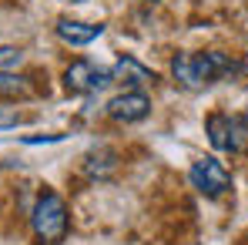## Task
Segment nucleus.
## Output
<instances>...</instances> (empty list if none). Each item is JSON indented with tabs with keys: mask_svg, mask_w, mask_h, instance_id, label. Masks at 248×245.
<instances>
[{
	"mask_svg": "<svg viewBox=\"0 0 248 245\" xmlns=\"http://www.w3.org/2000/svg\"><path fill=\"white\" fill-rule=\"evenodd\" d=\"M245 64L225 50H202V54H178L171 61V78L188 91H205L218 81L238 78Z\"/></svg>",
	"mask_w": 248,
	"mask_h": 245,
	"instance_id": "obj_1",
	"label": "nucleus"
},
{
	"mask_svg": "<svg viewBox=\"0 0 248 245\" xmlns=\"http://www.w3.org/2000/svg\"><path fill=\"white\" fill-rule=\"evenodd\" d=\"M31 225H34V235L41 245H61L67 239V229H71V212H67V202L44 188L37 195V202L31 208Z\"/></svg>",
	"mask_w": 248,
	"mask_h": 245,
	"instance_id": "obj_2",
	"label": "nucleus"
},
{
	"mask_svg": "<svg viewBox=\"0 0 248 245\" xmlns=\"http://www.w3.org/2000/svg\"><path fill=\"white\" fill-rule=\"evenodd\" d=\"M208 141L215 151L225 155H248V114H228V111H215L205 121Z\"/></svg>",
	"mask_w": 248,
	"mask_h": 245,
	"instance_id": "obj_3",
	"label": "nucleus"
},
{
	"mask_svg": "<svg viewBox=\"0 0 248 245\" xmlns=\"http://www.w3.org/2000/svg\"><path fill=\"white\" fill-rule=\"evenodd\" d=\"M114 78H111V67H97L94 61H71L64 67V91L71 94H101L104 87H111Z\"/></svg>",
	"mask_w": 248,
	"mask_h": 245,
	"instance_id": "obj_4",
	"label": "nucleus"
},
{
	"mask_svg": "<svg viewBox=\"0 0 248 245\" xmlns=\"http://www.w3.org/2000/svg\"><path fill=\"white\" fill-rule=\"evenodd\" d=\"M188 181L205 198H218V195H225L232 188V171L218 162V158H198V162L188 168Z\"/></svg>",
	"mask_w": 248,
	"mask_h": 245,
	"instance_id": "obj_5",
	"label": "nucleus"
},
{
	"mask_svg": "<svg viewBox=\"0 0 248 245\" xmlns=\"http://www.w3.org/2000/svg\"><path fill=\"white\" fill-rule=\"evenodd\" d=\"M104 111H108L111 121H118V124H138L151 114V98L144 91H121V94H114L104 104Z\"/></svg>",
	"mask_w": 248,
	"mask_h": 245,
	"instance_id": "obj_6",
	"label": "nucleus"
},
{
	"mask_svg": "<svg viewBox=\"0 0 248 245\" xmlns=\"http://www.w3.org/2000/svg\"><path fill=\"white\" fill-rule=\"evenodd\" d=\"M111 78H114V84H121L124 91H144V87H151V84L158 81V74H155L151 67H144V64H141L138 57H131V54H121V57L114 61Z\"/></svg>",
	"mask_w": 248,
	"mask_h": 245,
	"instance_id": "obj_7",
	"label": "nucleus"
},
{
	"mask_svg": "<svg viewBox=\"0 0 248 245\" xmlns=\"http://www.w3.org/2000/svg\"><path fill=\"white\" fill-rule=\"evenodd\" d=\"M57 37L64 44H71V47H87V44H94L101 34H104V27L101 24H87V20H71V17H61L57 20Z\"/></svg>",
	"mask_w": 248,
	"mask_h": 245,
	"instance_id": "obj_8",
	"label": "nucleus"
},
{
	"mask_svg": "<svg viewBox=\"0 0 248 245\" xmlns=\"http://www.w3.org/2000/svg\"><path fill=\"white\" fill-rule=\"evenodd\" d=\"M84 175L87 178H94V181H104V178H111L114 171H118V151L114 148H94V151H87L84 155Z\"/></svg>",
	"mask_w": 248,
	"mask_h": 245,
	"instance_id": "obj_9",
	"label": "nucleus"
},
{
	"mask_svg": "<svg viewBox=\"0 0 248 245\" xmlns=\"http://www.w3.org/2000/svg\"><path fill=\"white\" fill-rule=\"evenodd\" d=\"M0 94L3 98H31L34 94V87H31V78H24V74H14V71H0Z\"/></svg>",
	"mask_w": 248,
	"mask_h": 245,
	"instance_id": "obj_10",
	"label": "nucleus"
},
{
	"mask_svg": "<svg viewBox=\"0 0 248 245\" xmlns=\"http://www.w3.org/2000/svg\"><path fill=\"white\" fill-rule=\"evenodd\" d=\"M20 61H24V50H20V47H14V44H0V71H14V67H20Z\"/></svg>",
	"mask_w": 248,
	"mask_h": 245,
	"instance_id": "obj_11",
	"label": "nucleus"
},
{
	"mask_svg": "<svg viewBox=\"0 0 248 245\" xmlns=\"http://www.w3.org/2000/svg\"><path fill=\"white\" fill-rule=\"evenodd\" d=\"M17 121H20V111L14 104H0V131L3 128H17Z\"/></svg>",
	"mask_w": 248,
	"mask_h": 245,
	"instance_id": "obj_12",
	"label": "nucleus"
},
{
	"mask_svg": "<svg viewBox=\"0 0 248 245\" xmlns=\"http://www.w3.org/2000/svg\"><path fill=\"white\" fill-rule=\"evenodd\" d=\"M67 3H84V0H67Z\"/></svg>",
	"mask_w": 248,
	"mask_h": 245,
	"instance_id": "obj_13",
	"label": "nucleus"
}]
</instances>
